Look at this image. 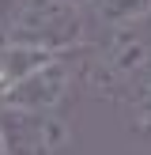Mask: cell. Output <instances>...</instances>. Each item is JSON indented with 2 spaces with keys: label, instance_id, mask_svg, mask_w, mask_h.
<instances>
[{
  "label": "cell",
  "instance_id": "6da1fadb",
  "mask_svg": "<svg viewBox=\"0 0 151 155\" xmlns=\"http://www.w3.org/2000/svg\"><path fill=\"white\" fill-rule=\"evenodd\" d=\"M0 136L8 155H68L72 129L60 110L0 106Z\"/></svg>",
  "mask_w": 151,
  "mask_h": 155
},
{
  "label": "cell",
  "instance_id": "5b68a950",
  "mask_svg": "<svg viewBox=\"0 0 151 155\" xmlns=\"http://www.w3.org/2000/svg\"><path fill=\"white\" fill-rule=\"evenodd\" d=\"M0 155H8V148H4V136H0Z\"/></svg>",
  "mask_w": 151,
  "mask_h": 155
},
{
  "label": "cell",
  "instance_id": "277c9868",
  "mask_svg": "<svg viewBox=\"0 0 151 155\" xmlns=\"http://www.w3.org/2000/svg\"><path fill=\"white\" fill-rule=\"evenodd\" d=\"M95 15L113 30L125 27H143L151 19V0H91Z\"/></svg>",
  "mask_w": 151,
  "mask_h": 155
},
{
  "label": "cell",
  "instance_id": "3957f363",
  "mask_svg": "<svg viewBox=\"0 0 151 155\" xmlns=\"http://www.w3.org/2000/svg\"><path fill=\"white\" fill-rule=\"evenodd\" d=\"M121 106H125V117L132 125V133L136 136H151V61L128 83V91L121 95Z\"/></svg>",
  "mask_w": 151,
  "mask_h": 155
},
{
  "label": "cell",
  "instance_id": "7a4b0ae2",
  "mask_svg": "<svg viewBox=\"0 0 151 155\" xmlns=\"http://www.w3.org/2000/svg\"><path fill=\"white\" fill-rule=\"evenodd\" d=\"M72 83H76V68H72V61L60 53V57L45 61L42 68H34L23 83H15V87L0 98V106H23V110H60V106L68 102Z\"/></svg>",
  "mask_w": 151,
  "mask_h": 155
}]
</instances>
